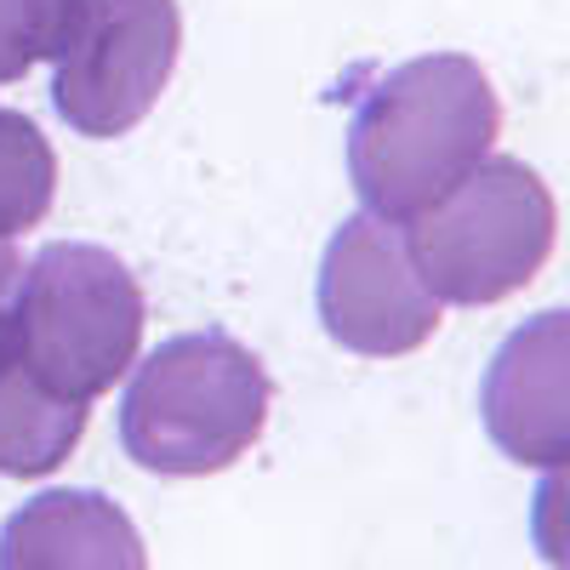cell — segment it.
I'll use <instances>...</instances> for the list:
<instances>
[{
	"mask_svg": "<svg viewBox=\"0 0 570 570\" xmlns=\"http://www.w3.org/2000/svg\"><path fill=\"white\" fill-rule=\"evenodd\" d=\"M80 0H0V80H23L58 52Z\"/></svg>",
	"mask_w": 570,
	"mask_h": 570,
	"instance_id": "8fae6325",
	"label": "cell"
},
{
	"mask_svg": "<svg viewBox=\"0 0 570 570\" xmlns=\"http://www.w3.org/2000/svg\"><path fill=\"white\" fill-rule=\"evenodd\" d=\"M0 570H149V548L120 502L63 485L0 525Z\"/></svg>",
	"mask_w": 570,
	"mask_h": 570,
	"instance_id": "ba28073f",
	"label": "cell"
},
{
	"mask_svg": "<svg viewBox=\"0 0 570 570\" xmlns=\"http://www.w3.org/2000/svg\"><path fill=\"white\" fill-rule=\"evenodd\" d=\"M177 0H80L52 52V109L80 137H126L177 69Z\"/></svg>",
	"mask_w": 570,
	"mask_h": 570,
	"instance_id": "5b68a950",
	"label": "cell"
},
{
	"mask_svg": "<svg viewBox=\"0 0 570 570\" xmlns=\"http://www.w3.org/2000/svg\"><path fill=\"white\" fill-rule=\"evenodd\" d=\"M559 212L548 183L508 155H485L440 206L405 223V252L440 303L485 308L542 274Z\"/></svg>",
	"mask_w": 570,
	"mask_h": 570,
	"instance_id": "277c9868",
	"label": "cell"
},
{
	"mask_svg": "<svg viewBox=\"0 0 570 570\" xmlns=\"http://www.w3.org/2000/svg\"><path fill=\"white\" fill-rule=\"evenodd\" d=\"M320 325L365 360L416 354L440 331V297L422 285L400 223L371 212L337 223L320 257Z\"/></svg>",
	"mask_w": 570,
	"mask_h": 570,
	"instance_id": "8992f818",
	"label": "cell"
},
{
	"mask_svg": "<svg viewBox=\"0 0 570 570\" xmlns=\"http://www.w3.org/2000/svg\"><path fill=\"white\" fill-rule=\"evenodd\" d=\"M531 542L553 570H570V462L548 468V480L531 497Z\"/></svg>",
	"mask_w": 570,
	"mask_h": 570,
	"instance_id": "7c38bea8",
	"label": "cell"
},
{
	"mask_svg": "<svg viewBox=\"0 0 570 570\" xmlns=\"http://www.w3.org/2000/svg\"><path fill=\"white\" fill-rule=\"evenodd\" d=\"M480 416L508 462H570V308L531 314L508 331V343L485 365Z\"/></svg>",
	"mask_w": 570,
	"mask_h": 570,
	"instance_id": "52a82bcc",
	"label": "cell"
},
{
	"mask_svg": "<svg viewBox=\"0 0 570 570\" xmlns=\"http://www.w3.org/2000/svg\"><path fill=\"white\" fill-rule=\"evenodd\" d=\"M18 274H23V257H18V246H12V240H0V308L12 303V285H18Z\"/></svg>",
	"mask_w": 570,
	"mask_h": 570,
	"instance_id": "4fadbf2b",
	"label": "cell"
},
{
	"mask_svg": "<svg viewBox=\"0 0 570 570\" xmlns=\"http://www.w3.org/2000/svg\"><path fill=\"white\" fill-rule=\"evenodd\" d=\"M502 131L485 69L462 52H428L376 80L348 126V177L371 217L411 223L491 155Z\"/></svg>",
	"mask_w": 570,
	"mask_h": 570,
	"instance_id": "6da1fadb",
	"label": "cell"
},
{
	"mask_svg": "<svg viewBox=\"0 0 570 570\" xmlns=\"http://www.w3.org/2000/svg\"><path fill=\"white\" fill-rule=\"evenodd\" d=\"M268 394V371L246 343L223 331H188L131 365L120 400V445L149 473L206 480L263 440Z\"/></svg>",
	"mask_w": 570,
	"mask_h": 570,
	"instance_id": "7a4b0ae2",
	"label": "cell"
},
{
	"mask_svg": "<svg viewBox=\"0 0 570 570\" xmlns=\"http://www.w3.org/2000/svg\"><path fill=\"white\" fill-rule=\"evenodd\" d=\"M58 200V155L40 126L18 109H0V240L40 228Z\"/></svg>",
	"mask_w": 570,
	"mask_h": 570,
	"instance_id": "30bf717a",
	"label": "cell"
},
{
	"mask_svg": "<svg viewBox=\"0 0 570 570\" xmlns=\"http://www.w3.org/2000/svg\"><path fill=\"white\" fill-rule=\"evenodd\" d=\"M7 331L23 371L46 394L63 405H91L137 365L142 285L104 246L52 240L23 257Z\"/></svg>",
	"mask_w": 570,
	"mask_h": 570,
	"instance_id": "3957f363",
	"label": "cell"
},
{
	"mask_svg": "<svg viewBox=\"0 0 570 570\" xmlns=\"http://www.w3.org/2000/svg\"><path fill=\"white\" fill-rule=\"evenodd\" d=\"M86 434V405H63L23 371L7 308H0V473L7 480H40L75 456Z\"/></svg>",
	"mask_w": 570,
	"mask_h": 570,
	"instance_id": "9c48e42d",
	"label": "cell"
}]
</instances>
